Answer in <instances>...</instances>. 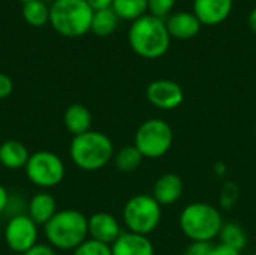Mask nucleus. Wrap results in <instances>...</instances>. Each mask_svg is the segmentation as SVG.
Segmentation results:
<instances>
[{"mask_svg": "<svg viewBox=\"0 0 256 255\" xmlns=\"http://www.w3.org/2000/svg\"><path fill=\"white\" fill-rule=\"evenodd\" d=\"M128 38L134 53L148 60L165 56L171 44L165 21L150 14H146L132 23Z\"/></svg>", "mask_w": 256, "mask_h": 255, "instance_id": "1", "label": "nucleus"}, {"mask_svg": "<svg viewBox=\"0 0 256 255\" xmlns=\"http://www.w3.org/2000/svg\"><path fill=\"white\" fill-rule=\"evenodd\" d=\"M224 224L220 210L206 201L188 204L178 216L182 233L192 242L212 243L213 239L219 237Z\"/></svg>", "mask_w": 256, "mask_h": 255, "instance_id": "2", "label": "nucleus"}, {"mask_svg": "<svg viewBox=\"0 0 256 255\" xmlns=\"http://www.w3.org/2000/svg\"><path fill=\"white\" fill-rule=\"evenodd\" d=\"M44 227L48 245L62 251H74L88 237V218L75 209L58 210Z\"/></svg>", "mask_w": 256, "mask_h": 255, "instance_id": "3", "label": "nucleus"}, {"mask_svg": "<svg viewBox=\"0 0 256 255\" xmlns=\"http://www.w3.org/2000/svg\"><path fill=\"white\" fill-rule=\"evenodd\" d=\"M72 162L84 171H98L106 167L114 158L111 138L99 131H88L72 138L69 146Z\"/></svg>", "mask_w": 256, "mask_h": 255, "instance_id": "4", "label": "nucleus"}, {"mask_svg": "<svg viewBox=\"0 0 256 255\" xmlns=\"http://www.w3.org/2000/svg\"><path fill=\"white\" fill-rule=\"evenodd\" d=\"M93 12L86 0H54L50 6V23L58 35L80 38L90 32Z\"/></svg>", "mask_w": 256, "mask_h": 255, "instance_id": "5", "label": "nucleus"}, {"mask_svg": "<svg viewBox=\"0 0 256 255\" xmlns=\"http://www.w3.org/2000/svg\"><path fill=\"white\" fill-rule=\"evenodd\" d=\"M162 221V206L148 194L130 197L123 207V222L130 233L148 236Z\"/></svg>", "mask_w": 256, "mask_h": 255, "instance_id": "6", "label": "nucleus"}, {"mask_svg": "<svg viewBox=\"0 0 256 255\" xmlns=\"http://www.w3.org/2000/svg\"><path fill=\"white\" fill-rule=\"evenodd\" d=\"M174 143V131L164 119H147L142 122L134 138V146L144 158L159 159L165 156Z\"/></svg>", "mask_w": 256, "mask_h": 255, "instance_id": "7", "label": "nucleus"}, {"mask_svg": "<svg viewBox=\"0 0 256 255\" xmlns=\"http://www.w3.org/2000/svg\"><path fill=\"white\" fill-rule=\"evenodd\" d=\"M27 179L38 188L50 189L62 183L64 177V162L50 150H38L30 155L26 165Z\"/></svg>", "mask_w": 256, "mask_h": 255, "instance_id": "8", "label": "nucleus"}, {"mask_svg": "<svg viewBox=\"0 0 256 255\" xmlns=\"http://www.w3.org/2000/svg\"><path fill=\"white\" fill-rule=\"evenodd\" d=\"M3 239L10 251L24 254L38 243V224L28 215H15L4 227Z\"/></svg>", "mask_w": 256, "mask_h": 255, "instance_id": "9", "label": "nucleus"}, {"mask_svg": "<svg viewBox=\"0 0 256 255\" xmlns=\"http://www.w3.org/2000/svg\"><path fill=\"white\" fill-rule=\"evenodd\" d=\"M147 101L160 110L171 111L184 102V92L182 86L172 80H154L147 86Z\"/></svg>", "mask_w": 256, "mask_h": 255, "instance_id": "10", "label": "nucleus"}, {"mask_svg": "<svg viewBox=\"0 0 256 255\" xmlns=\"http://www.w3.org/2000/svg\"><path fill=\"white\" fill-rule=\"evenodd\" d=\"M122 233L120 222L108 212H96L88 218V236L93 240L111 246L122 236Z\"/></svg>", "mask_w": 256, "mask_h": 255, "instance_id": "11", "label": "nucleus"}, {"mask_svg": "<svg viewBox=\"0 0 256 255\" xmlns=\"http://www.w3.org/2000/svg\"><path fill=\"white\" fill-rule=\"evenodd\" d=\"M234 0H194V14L204 26H218L232 12Z\"/></svg>", "mask_w": 256, "mask_h": 255, "instance_id": "12", "label": "nucleus"}, {"mask_svg": "<svg viewBox=\"0 0 256 255\" xmlns=\"http://www.w3.org/2000/svg\"><path fill=\"white\" fill-rule=\"evenodd\" d=\"M184 192V183L176 173H165L154 182L153 197L160 206H170L177 203Z\"/></svg>", "mask_w": 256, "mask_h": 255, "instance_id": "13", "label": "nucleus"}, {"mask_svg": "<svg viewBox=\"0 0 256 255\" xmlns=\"http://www.w3.org/2000/svg\"><path fill=\"white\" fill-rule=\"evenodd\" d=\"M166 30L171 38L186 41L195 38L201 30V21L194 12H176L171 14L166 21Z\"/></svg>", "mask_w": 256, "mask_h": 255, "instance_id": "14", "label": "nucleus"}, {"mask_svg": "<svg viewBox=\"0 0 256 255\" xmlns=\"http://www.w3.org/2000/svg\"><path fill=\"white\" fill-rule=\"evenodd\" d=\"M112 255H154V246L148 236L123 231L111 245Z\"/></svg>", "mask_w": 256, "mask_h": 255, "instance_id": "15", "label": "nucleus"}, {"mask_svg": "<svg viewBox=\"0 0 256 255\" xmlns=\"http://www.w3.org/2000/svg\"><path fill=\"white\" fill-rule=\"evenodd\" d=\"M30 155L27 146L18 140H6L0 144V164L8 170L26 168Z\"/></svg>", "mask_w": 256, "mask_h": 255, "instance_id": "16", "label": "nucleus"}, {"mask_svg": "<svg viewBox=\"0 0 256 255\" xmlns=\"http://www.w3.org/2000/svg\"><path fill=\"white\" fill-rule=\"evenodd\" d=\"M27 209H28V213L27 215L38 225H45L58 212L57 210V201H56V198L51 194H46V192L34 194L30 198Z\"/></svg>", "mask_w": 256, "mask_h": 255, "instance_id": "17", "label": "nucleus"}, {"mask_svg": "<svg viewBox=\"0 0 256 255\" xmlns=\"http://www.w3.org/2000/svg\"><path fill=\"white\" fill-rule=\"evenodd\" d=\"M63 123L74 137L86 134L92 128V113L82 104H72L63 114Z\"/></svg>", "mask_w": 256, "mask_h": 255, "instance_id": "18", "label": "nucleus"}, {"mask_svg": "<svg viewBox=\"0 0 256 255\" xmlns=\"http://www.w3.org/2000/svg\"><path fill=\"white\" fill-rule=\"evenodd\" d=\"M111 9L122 20L135 21L148 11V0H112Z\"/></svg>", "mask_w": 256, "mask_h": 255, "instance_id": "19", "label": "nucleus"}, {"mask_svg": "<svg viewBox=\"0 0 256 255\" xmlns=\"http://www.w3.org/2000/svg\"><path fill=\"white\" fill-rule=\"evenodd\" d=\"M117 23H118V17L111 8L94 11L90 32H93L96 36H100V38L110 36L117 29Z\"/></svg>", "mask_w": 256, "mask_h": 255, "instance_id": "20", "label": "nucleus"}, {"mask_svg": "<svg viewBox=\"0 0 256 255\" xmlns=\"http://www.w3.org/2000/svg\"><path fill=\"white\" fill-rule=\"evenodd\" d=\"M114 164L116 168L120 173H132L140 168L142 164L144 156L140 153V150L132 144V146H124L122 147L117 153H114Z\"/></svg>", "mask_w": 256, "mask_h": 255, "instance_id": "21", "label": "nucleus"}, {"mask_svg": "<svg viewBox=\"0 0 256 255\" xmlns=\"http://www.w3.org/2000/svg\"><path fill=\"white\" fill-rule=\"evenodd\" d=\"M22 18L33 27H42L50 21V8L42 0H28L22 3Z\"/></svg>", "mask_w": 256, "mask_h": 255, "instance_id": "22", "label": "nucleus"}, {"mask_svg": "<svg viewBox=\"0 0 256 255\" xmlns=\"http://www.w3.org/2000/svg\"><path fill=\"white\" fill-rule=\"evenodd\" d=\"M219 237H220V243L232 246V248H236L238 251H242L248 245V237H246V233H244L243 227L236 224V222L224 224Z\"/></svg>", "mask_w": 256, "mask_h": 255, "instance_id": "23", "label": "nucleus"}, {"mask_svg": "<svg viewBox=\"0 0 256 255\" xmlns=\"http://www.w3.org/2000/svg\"><path fill=\"white\" fill-rule=\"evenodd\" d=\"M72 255H112L111 246L93 239L84 240L78 248L74 249Z\"/></svg>", "mask_w": 256, "mask_h": 255, "instance_id": "24", "label": "nucleus"}, {"mask_svg": "<svg viewBox=\"0 0 256 255\" xmlns=\"http://www.w3.org/2000/svg\"><path fill=\"white\" fill-rule=\"evenodd\" d=\"M238 186L234 183V182H226L222 188H220V195H219V200H220V206L224 209H232L234 204L237 203L238 200Z\"/></svg>", "mask_w": 256, "mask_h": 255, "instance_id": "25", "label": "nucleus"}, {"mask_svg": "<svg viewBox=\"0 0 256 255\" xmlns=\"http://www.w3.org/2000/svg\"><path fill=\"white\" fill-rule=\"evenodd\" d=\"M176 2L177 0H148V12L150 15L164 20L165 17H170Z\"/></svg>", "mask_w": 256, "mask_h": 255, "instance_id": "26", "label": "nucleus"}, {"mask_svg": "<svg viewBox=\"0 0 256 255\" xmlns=\"http://www.w3.org/2000/svg\"><path fill=\"white\" fill-rule=\"evenodd\" d=\"M213 243H206V242H192L183 255H212Z\"/></svg>", "mask_w": 256, "mask_h": 255, "instance_id": "27", "label": "nucleus"}, {"mask_svg": "<svg viewBox=\"0 0 256 255\" xmlns=\"http://www.w3.org/2000/svg\"><path fill=\"white\" fill-rule=\"evenodd\" d=\"M14 92V81L8 74L0 72V101L9 98Z\"/></svg>", "mask_w": 256, "mask_h": 255, "instance_id": "28", "label": "nucleus"}, {"mask_svg": "<svg viewBox=\"0 0 256 255\" xmlns=\"http://www.w3.org/2000/svg\"><path fill=\"white\" fill-rule=\"evenodd\" d=\"M21 255H57L54 248L51 245H45V243H36L33 248H30L28 251H26Z\"/></svg>", "mask_w": 256, "mask_h": 255, "instance_id": "29", "label": "nucleus"}, {"mask_svg": "<svg viewBox=\"0 0 256 255\" xmlns=\"http://www.w3.org/2000/svg\"><path fill=\"white\" fill-rule=\"evenodd\" d=\"M212 255H242V251L232 246H228L225 243H219V245H213Z\"/></svg>", "mask_w": 256, "mask_h": 255, "instance_id": "30", "label": "nucleus"}, {"mask_svg": "<svg viewBox=\"0 0 256 255\" xmlns=\"http://www.w3.org/2000/svg\"><path fill=\"white\" fill-rule=\"evenodd\" d=\"M88 6L93 11H100V9H108L112 6V0H86Z\"/></svg>", "mask_w": 256, "mask_h": 255, "instance_id": "31", "label": "nucleus"}, {"mask_svg": "<svg viewBox=\"0 0 256 255\" xmlns=\"http://www.w3.org/2000/svg\"><path fill=\"white\" fill-rule=\"evenodd\" d=\"M8 204H9V192L3 185H0V213L6 210Z\"/></svg>", "mask_w": 256, "mask_h": 255, "instance_id": "32", "label": "nucleus"}, {"mask_svg": "<svg viewBox=\"0 0 256 255\" xmlns=\"http://www.w3.org/2000/svg\"><path fill=\"white\" fill-rule=\"evenodd\" d=\"M249 27L256 33V8H254L249 14Z\"/></svg>", "mask_w": 256, "mask_h": 255, "instance_id": "33", "label": "nucleus"}, {"mask_svg": "<svg viewBox=\"0 0 256 255\" xmlns=\"http://www.w3.org/2000/svg\"><path fill=\"white\" fill-rule=\"evenodd\" d=\"M20 2H22V3H26V2H28V0H20Z\"/></svg>", "mask_w": 256, "mask_h": 255, "instance_id": "34", "label": "nucleus"}, {"mask_svg": "<svg viewBox=\"0 0 256 255\" xmlns=\"http://www.w3.org/2000/svg\"><path fill=\"white\" fill-rule=\"evenodd\" d=\"M252 255H256V252H254V254H252Z\"/></svg>", "mask_w": 256, "mask_h": 255, "instance_id": "35", "label": "nucleus"}, {"mask_svg": "<svg viewBox=\"0 0 256 255\" xmlns=\"http://www.w3.org/2000/svg\"><path fill=\"white\" fill-rule=\"evenodd\" d=\"M255 132H256V126H255Z\"/></svg>", "mask_w": 256, "mask_h": 255, "instance_id": "36", "label": "nucleus"}]
</instances>
